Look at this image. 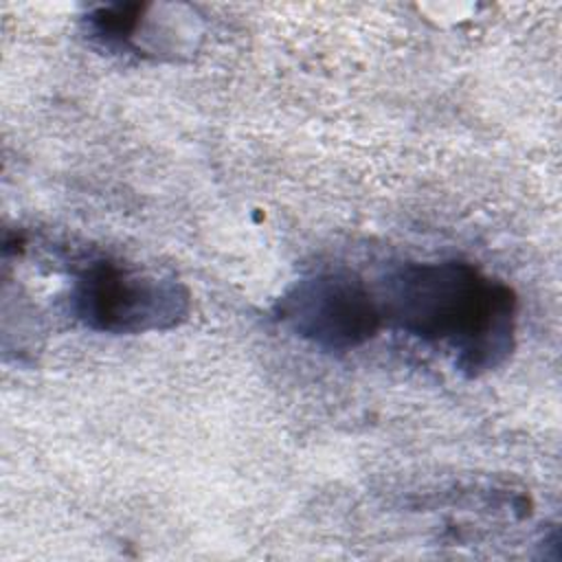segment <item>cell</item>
<instances>
[{"label":"cell","mask_w":562,"mask_h":562,"mask_svg":"<svg viewBox=\"0 0 562 562\" xmlns=\"http://www.w3.org/2000/svg\"><path fill=\"white\" fill-rule=\"evenodd\" d=\"M378 303L395 329L448 345L468 378L501 367L514 349L516 294L472 263H404L386 277Z\"/></svg>","instance_id":"cell-1"},{"label":"cell","mask_w":562,"mask_h":562,"mask_svg":"<svg viewBox=\"0 0 562 562\" xmlns=\"http://www.w3.org/2000/svg\"><path fill=\"white\" fill-rule=\"evenodd\" d=\"M189 290L121 259L86 261L68 290V310L83 327L103 334L171 329L189 314Z\"/></svg>","instance_id":"cell-2"},{"label":"cell","mask_w":562,"mask_h":562,"mask_svg":"<svg viewBox=\"0 0 562 562\" xmlns=\"http://www.w3.org/2000/svg\"><path fill=\"white\" fill-rule=\"evenodd\" d=\"M149 4L145 2H114L92 9L86 18V35L110 53H136L138 33L147 20Z\"/></svg>","instance_id":"cell-4"},{"label":"cell","mask_w":562,"mask_h":562,"mask_svg":"<svg viewBox=\"0 0 562 562\" xmlns=\"http://www.w3.org/2000/svg\"><path fill=\"white\" fill-rule=\"evenodd\" d=\"M277 318L323 351H351L371 340L382 312L373 292L351 272L329 270L294 281L274 305Z\"/></svg>","instance_id":"cell-3"}]
</instances>
